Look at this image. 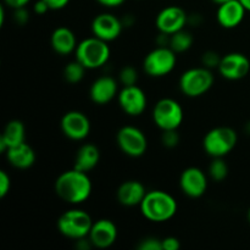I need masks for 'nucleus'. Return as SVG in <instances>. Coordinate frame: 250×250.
I'll return each instance as SVG.
<instances>
[{
    "mask_svg": "<svg viewBox=\"0 0 250 250\" xmlns=\"http://www.w3.org/2000/svg\"><path fill=\"white\" fill-rule=\"evenodd\" d=\"M93 220L87 211L81 209H71L63 212L58 220V229L66 238L78 241L89 236Z\"/></svg>",
    "mask_w": 250,
    "mask_h": 250,
    "instance_id": "20e7f679",
    "label": "nucleus"
},
{
    "mask_svg": "<svg viewBox=\"0 0 250 250\" xmlns=\"http://www.w3.org/2000/svg\"><path fill=\"white\" fill-rule=\"evenodd\" d=\"M117 95H119V84L111 76H102L90 85L89 97L92 102L98 105L109 104Z\"/></svg>",
    "mask_w": 250,
    "mask_h": 250,
    "instance_id": "f3484780",
    "label": "nucleus"
},
{
    "mask_svg": "<svg viewBox=\"0 0 250 250\" xmlns=\"http://www.w3.org/2000/svg\"><path fill=\"white\" fill-rule=\"evenodd\" d=\"M50 10L49 5L44 0H37L33 5V11L37 15H45Z\"/></svg>",
    "mask_w": 250,
    "mask_h": 250,
    "instance_id": "72a5a7b5",
    "label": "nucleus"
},
{
    "mask_svg": "<svg viewBox=\"0 0 250 250\" xmlns=\"http://www.w3.org/2000/svg\"><path fill=\"white\" fill-rule=\"evenodd\" d=\"M248 221L250 222V208H249V210H248Z\"/></svg>",
    "mask_w": 250,
    "mask_h": 250,
    "instance_id": "37998d69",
    "label": "nucleus"
},
{
    "mask_svg": "<svg viewBox=\"0 0 250 250\" xmlns=\"http://www.w3.org/2000/svg\"><path fill=\"white\" fill-rule=\"evenodd\" d=\"M217 71L224 78L238 81L246 77L250 71V61L244 54L229 53L222 56Z\"/></svg>",
    "mask_w": 250,
    "mask_h": 250,
    "instance_id": "4468645a",
    "label": "nucleus"
},
{
    "mask_svg": "<svg viewBox=\"0 0 250 250\" xmlns=\"http://www.w3.org/2000/svg\"><path fill=\"white\" fill-rule=\"evenodd\" d=\"M138 250H163V243L161 239L156 238V237H146V238L142 239L139 244L137 246Z\"/></svg>",
    "mask_w": 250,
    "mask_h": 250,
    "instance_id": "c756f323",
    "label": "nucleus"
},
{
    "mask_svg": "<svg viewBox=\"0 0 250 250\" xmlns=\"http://www.w3.org/2000/svg\"><path fill=\"white\" fill-rule=\"evenodd\" d=\"M246 12L247 9L242 4L241 0H229V1L219 5L216 19L220 26L227 29H232L236 28L243 22Z\"/></svg>",
    "mask_w": 250,
    "mask_h": 250,
    "instance_id": "a211bd4d",
    "label": "nucleus"
},
{
    "mask_svg": "<svg viewBox=\"0 0 250 250\" xmlns=\"http://www.w3.org/2000/svg\"><path fill=\"white\" fill-rule=\"evenodd\" d=\"M5 155H6L10 165L14 166L15 168H20V170L32 167L36 163V153H34L33 148L26 142L9 148Z\"/></svg>",
    "mask_w": 250,
    "mask_h": 250,
    "instance_id": "412c9836",
    "label": "nucleus"
},
{
    "mask_svg": "<svg viewBox=\"0 0 250 250\" xmlns=\"http://www.w3.org/2000/svg\"><path fill=\"white\" fill-rule=\"evenodd\" d=\"M241 2L244 5L247 11H250V0H241Z\"/></svg>",
    "mask_w": 250,
    "mask_h": 250,
    "instance_id": "ea45409f",
    "label": "nucleus"
},
{
    "mask_svg": "<svg viewBox=\"0 0 250 250\" xmlns=\"http://www.w3.org/2000/svg\"><path fill=\"white\" fill-rule=\"evenodd\" d=\"M211 1L215 2V4H217V5H221V4H224V2L229 1V0H211Z\"/></svg>",
    "mask_w": 250,
    "mask_h": 250,
    "instance_id": "a19ab883",
    "label": "nucleus"
},
{
    "mask_svg": "<svg viewBox=\"0 0 250 250\" xmlns=\"http://www.w3.org/2000/svg\"><path fill=\"white\" fill-rule=\"evenodd\" d=\"M214 81V73L210 68L205 66L192 67L185 71L180 77V89L186 97H202L211 89Z\"/></svg>",
    "mask_w": 250,
    "mask_h": 250,
    "instance_id": "423d86ee",
    "label": "nucleus"
},
{
    "mask_svg": "<svg viewBox=\"0 0 250 250\" xmlns=\"http://www.w3.org/2000/svg\"><path fill=\"white\" fill-rule=\"evenodd\" d=\"M122 29H124L122 20L110 12L97 15L92 22L93 36L107 43L119 38Z\"/></svg>",
    "mask_w": 250,
    "mask_h": 250,
    "instance_id": "ddd939ff",
    "label": "nucleus"
},
{
    "mask_svg": "<svg viewBox=\"0 0 250 250\" xmlns=\"http://www.w3.org/2000/svg\"><path fill=\"white\" fill-rule=\"evenodd\" d=\"M238 136L233 128L227 126L215 127L204 137L203 146L205 153L211 158H224L237 146Z\"/></svg>",
    "mask_w": 250,
    "mask_h": 250,
    "instance_id": "39448f33",
    "label": "nucleus"
},
{
    "mask_svg": "<svg viewBox=\"0 0 250 250\" xmlns=\"http://www.w3.org/2000/svg\"><path fill=\"white\" fill-rule=\"evenodd\" d=\"M180 187L189 198H200L208 189V176L199 167H188L181 173Z\"/></svg>",
    "mask_w": 250,
    "mask_h": 250,
    "instance_id": "2eb2a0df",
    "label": "nucleus"
},
{
    "mask_svg": "<svg viewBox=\"0 0 250 250\" xmlns=\"http://www.w3.org/2000/svg\"><path fill=\"white\" fill-rule=\"evenodd\" d=\"M29 1H31V0H4L5 5L9 7H11L12 10L27 6Z\"/></svg>",
    "mask_w": 250,
    "mask_h": 250,
    "instance_id": "c9c22d12",
    "label": "nucleus"
},
{
    "mask_svg": "<svg viewBox=\"0 0 250 250\" xmlns=\"http://www.w3.org/2000/svg\"><path fill=\"white\" fill-rule=\"evenodd\" d=\"M222 56L219 55V53L214 50H208L205 51L202 55V65L205 66L207 68H219L220 62H221Z\"/></svg>",
    "mask_w": 250,
    "mask_h": 250,
    "instance_id": "c85d7f7f",
    "label": "nucleus"
},
{
    "mask_svg": "<svg viewBox=\"0 0 250 250\" xmlns=\"http://www.w3.org/2000/svg\"><path fill=\"white\" fill-rule=\"evenodd\" d=\"M117 99H119V104L122 111L129 116L142 115L146 111V104H148L146 93L137 84L122 88L119 92Z\"/></svg>",
    "mask_w": 250,
    "mask_h": 250,
    "instance_id": "f8f14e48",
    "label": "nucleus"
},
{
    "mask_svg": "<svg viewBox=\"0 0 250 250\" xmlns=\"http://www.w3.org/2000/svg\"><path fill=\"white\" fill-rule=\"evenodd\" d=\"M117 234L119 231L114 221L109 219H100L93 222L88 238L92 242L94 248L105 249L110 248L116 242Z\"/></svg>",
    "mask_w": 250,
    "mask_h": 250,
    "instance_id": "dca6fc26",
    "label": "nucleus"
},
{
    "mask_svg": "<svg viewBox=\"0 0 250 250\" xmlns=\"http://www.w3.org/2000/svg\"><path fill=\"white\" fill-rule=\"evenodd\" d=\"M246 132L248 134H250V121L249 122H247V125H246Z\"/></svg>",
    "mask_w": 250,
    "mask_h": 250,
    "instance_id": "79ce46f5",
    "label": "nucleus"
},
{
    "mask_svg": "<svg viewBox=\"0 0 250 250\" xmlns=\"http://www.w3.org/2000/svg\"><path fill=\"white\" fill-rule=\"evenodd\" d=\"M24 139H26L24 125L20 120H11L7 122L4 132L0 136V151L5 154L11 146L23 143Z\"/></svg>",
    "mask_w": 250,
    "mask_h": 250,
    "instance_id": "4be33fe9",
    "label": "nucleus"
},
{
    "mask_svg": "<svg viewBox=\"0 0 250 250\" xmlns=\"http://www.w3.org/2000/svg\"><path fill=\"white\" fill-rule=\"evenodd\" d=\"M161 143H163V146L165 148H176L178 146V143H180V134H178L177 129L163 131V133H161Z\"/></svg>",
    "mask_w": 250,
    "mask_h": 250,
    "instance_id": "cd10ccee",
    "label": "nucleus"
},
{
    "mask_svg": "<svg viewBox=\"0 0 250 250\" xmlns=\"http://www.w3.org/2000/svg\"><path fill=\"white\" fill-rule=\"evenodd\" d=\"M92 189V181L88 172L75 167L61 173L55 181L56 195L68 204H82L90 197Z\"/></svg>",
    "mask_w": 250,
    "mask_h": 250,
    "instance_id": "f257e3e1",
    "label": "nucleus"
},
{
    "mask_svg": "<svg viewBox=\"0 0 250 250\" xmlns=\"http://www.w3.org/2000/svg\"><path fill=\"white\" fill-rule=\"evenodd\" d=\"M116 142L120 150L131 158L144 155L148 149V139L142 129L134 126H124L116 134Z\"/></svg>",
    "mask_w": 250,
    "mask_h": 250,
    "instance_id": "1a4fd4ad",
    "label": "nucleus"
},
{
    "mask_svg": "<svg viewBox=\"0 0 250 250\" xmlns=\"http://www.w3.org/2000/svg\"><path fill=\"white\" fill-rule=\"evenodd\" d=\"M100 160V150L95 144L85 143L80 146L76 153L75 165L73 167L83 172H89L97 167Z\"/></svg>",
    "mask_w": 250,
    "mask_h": 250,
    "instance_id": "5701e85b",
    "label": "nucleus"
},
{
    "mask_svg": "<svg viewBox=\"0 0 250 250\" xmlns=\"http://www.w3.org/2000/svg\"><path fill=\"white\" fill-rule=\"evenodd\" d=\"M209 176L216 182H221L229 176V165L224 158H212L209 166Z\"/></svg>",
    "mask_w": 250,
    "mask_h": 250,
    "instance_id": "a878e982",
    "label": "nucleus"
},
{
    "mask_svg": "<svg viewBox=\"0 0 250 250\" xmlns=\"http://www.w3.org/2000/svg\"><path fill=\"white\" fill-rule=\"evenodd\" d=\"M4 21H5V9H4V5H2L1 7H0V24H4Z\"/></svg>",
    "mask_w": 250,
    "mask_h": 250,
    "instance_id": "58836bf2",
    "label": "nucleus"
},
{
    "mask_svg": "<svg viewBox=\"0 0 250 250\" xmlns=\"http://www.w3.org/2000/svg\"><path fill=\"white\" fill-rule=\"evenodd\" d=\"M49 5L50 10H61L70 2V0H44Z\"/></svg>",
    "mask_w": 250,
    "mask_h": 250,
    "instance_id": "f704fd0d",
    "label": "nucleus"
},
{
    "mask_svg": "<svg viewBox=\"0 0 250 250\" xmlns=\"http://www.w3.org/2000/svg\"><path fill=\"white\" fill-rule=\"evenodd\" d=\"M11 189V177L6 171H0V198L6 197Z\"/></svg>",
    "mask_w": 250,
    "mask_h": 250,
    "instance_id": "7c9ffc66",
    "label": "nucleus"
},
{
    "mask_svg": "<svg viewBox=\"0 0 250 250\" xmlns=\"http://www.w3.org/2000/svg\"><path fill=\"white\" fill-rule=\"evenodd\" d=\"M177 55L170 46H156L148 53L143 61V68L150 77H164L173 71Z\"/></svg>",
    "mask_w": 250,
    "mask_h": 250,
    "instance_id": "0eeeda50",
    "label": "nucleus"
},
{
    "mask_svg": "<svg viewBox=\"0 0 250 250\" xmlns=\"http://www.w3.org/2000/svg\"><path fill=\"white\" fill-rule=\"evenodd\" d=\"M193 42H194V38H193L192 33L188 31H185V29H181V31L176 32V33L171 34L168 46L176 54H181L189 50L193 45Z\"/></svg>",
    "mask_w": 250,
    "mask_h": 250,
    "instance_id": "b1692460",
    "label": "nucleus"
},
{
    "mask_svg": "<svg viewBox=\"0 0 250 250\" xmlns=\"http://www.w3.org/2000/svg\"><path fill=\"white\" fill-rule=\"evenodd\" d=\"M76 60L80 61L87 70L103 67L110 59V46L107 42L97 37H89L78 43L75 51Z\"/></svg>",
    "mask_w": 250,
    "mask_h": 250,
    "instance_id": "7ed1b4c3",
    "label": "nucleus"
},
{
    "mask_svg": "<svg viewBox=\"0 0 250 250\" xmlns=\"http://www.w3.org/2000/svg\"><path fill=\"white\" fill-rule=\"evenodd\" d=\"M87 68L82 65L78 60L71 61L63 68V78L66 82L71 83V84H76L80 83L81 81L84 78V73Z\"/></svg>",
    "mask_w": 250,
    "mask_h": 250,
    "instance_id": "393cba45",
    "label": "nucleus"
},
{
    "mask_svg": "<svg viewBox=\"0 0 250 250\" xmlns=\"http://www.w3.org/2000/svg\"><path fill=\"white\" fill-rule=\"evenodd\" d=\"M122 20V23H124V27H131L132 24L134 23V19L132 15H125L124 19Z\"/></svg>",
    "mask_w": 250,
    "mask_h": 250,
    "instance_id": "4c0bfd02",
    "label": "nucleus"
},
{
    "mask_svg": "<svg viewBox=\"0 0 250 250\" xmlns=\"http://www.w3.org/2000/svg\"><path fill=\"white\" fill-rule=\"evenodd\" d=\"M161 243H163V250H178L181 248V243L178 238L172 236L163 238Z\"/></svg>",
    "mask_w": 250,
    "mask_h": 250,
    "instance_id": "473e14b6",
    "label": "nucleus"
},
{
    "mask_svg": "<svg viewBox=\"0 0 250 250\" xmlns=\"http://www.w3.org/2000/svg\"><path fill=\"white\" fill-rule=\"evenodd\" d=\"M97 1L99 2L100 5H103V6L112 9V7L121 6L122 4H125V2H126V0H97Z\"/></svg>",
    "mask_w": 250,
    "mask_h": 250,
    "instance_id": "e433bc0d",
    "label": "nucleus"
},
{
    "mask_svg": "<svg viewBox=\"0 0 250 250\" xmlns=\"http://www.w3.org/2000/svg\"><path fill=\"white\" fill-rule=\"evenodd\" d=\"M155 24L159 32L171 36L181 29H185L188 24V14L182 7L176 5L166 6L156 16Z\"/></svg>",
    "mask_w": 250,
    "mask_h": 250,
    "instance_id": "9d476101",
    "label": "nucleus"
},
{
    "mask_svg": "<svg viewBox=\"0 0 250 250\" xmlns=\"http://www.w3.org/2000/svg\"><path fill=\"white\" fill-rule=\"evenodd\" d=\"M14 21L19 26H24L29 21V12L26 9V6L14 10Z\"/></svg>",
    "mask_w": 250,
    "mask_h": 250,
    "instance_id": "2f4dec72",
    "label": "nucleus"
},
{
    "mask_svg": "<svg viewBox=\"0 0 250 250\" xmlns=\"http://www.w3.org/2000/svg\"><path fill=\"white\" fill-rule=\"evenodd\" d=\"M141 212L151 222H166L177 212V202L165 190H150L139 205Z\"/></svg>",
    "mask_w": 250,
    "mask_h": 250,
    "instance_id": "f03ea898",
    "label": "nucleus"
},
{
    "mask_svg": "<svg viewBox=\"0 0 250 250\" xmlns=\"http://www.w3.org/2000/svg\"><path fill=\"white\" fill-rule=\"evenodd\" d=\"M61 131L72 141H83L90 133V120L78 110L66 112L60 122Z\"/></svg>",
    "mask_w": 250,
    "mask_h": 250,
    "instance_id": "9b49d317",
    "label": "nucleus"
},
{
    "mask_svg": "<svg viewBox=\"0 0 250 250\" xmlns=\"http://www.w3.org/2000/svg\"><path fill=\"white\" fill-rule=\"evenodd\" d=\"M153 120L161 131L178 129L183 122L182 106L172 98H163L154 106Z\"/></svg>",
    "mask_w": 250,
    "mask_h": 250,
    "instance_id": "6e6552de",
    "label": "nucleus"
},
{
    "mask_svg": "<svg viewBox=\"0 0 250 250\" xmlns=\"http://www.w3.org/2000/svg\"><path fill=\"white\" fill-rule=\"evenodd\" d=\"M50 43L51 48L59 55H68L75 53L78 45L76 34L68 27H58L54 29L50 37Z\"/></svg>",
    "mask_w": 250,
    "mask_h": 250,
    "instance_id": "aec40b11",
    "label": "nucleus"
},
{
    "mask_svg": "<svg viewBox=\"0 0 250 250\" xmlns=\"http://www.w3.org/2000/svg\"><path fill=\"white\" fill-rule=\"evenodd\" d=\"M138 71L131 65L124 66L119 72V82L121 83L122 87L136 85L137 82H138Z\"/></svg>",
    "mask_w": 250,
    "mask_h": 250,
    "instance_id": "bb28decb",
    "label": "nucleus"
},
{
    "mask_svg": "<svg viewBox=\"0 0 250 250\" xmlns=\"http://www.w3.org/2000/svg\"><path fill=\"white\" fill-rule=\"evenodd\" d=\"M146 193L148 192H146V187L139 181H126V182L121 183L120 187L117 188V202L127 208L139 207L142 204V202H143Z\"/></svg>",
    "mask_w": 250,
    "mask_h": 250,
    "instance_id": "6ab92c4d",
    "label": "nucleus"
}]
</instances>
